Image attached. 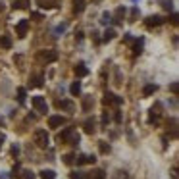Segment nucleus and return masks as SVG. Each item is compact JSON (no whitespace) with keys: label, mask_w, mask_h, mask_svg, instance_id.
Listing matches in <instances>:
<instances>
[{"label":"nucleus","mask_w":179,"mask_h":179,"mask_svg":"<svg viewBox=\"0 0 179 179\" xmlns=\"http://www.w3.org/2000/svg\"><path fill=\"white\" fill-rule=\"evenodd\" d=\"M37 60L39 62H42V64H52V62H56L58 60V52L56 50H41V52L37 54Z\"/></svg>","instance_id":"1"},{"label":"nucleus","mask_w":179,"mask_h":179,"mask_svg":"<svg viewBox=\"0 0 179 179\" xmlns=\"http://www.w3.org/2000/svg\"><path fill=\"white\" fill-rule=\"evenodd\" d=\"M35 142H37V146H41V148H46V146H48V142H50L48 133H46L45 129L35 131Z\"/></svg>","instance_id":"2"},{"label":"nucleus","mask_w":179,"mask_h":179,"mask_svg":"<svg viewBox=\"0 0 179 179\" xmlns=\"http://www.w3.org/2000/svg\"><path fill=\"white\" fill-rule=\"evenodd\" d=\"M31 104L35 106V110H37L39 114H46L48 112V104H46V100L42 96H33L31 98Z\"/></svg>","instance_id":"3"},{"label":"nucleus","mask_w":179,"mask_h":179,"mask_svg":"<svg viewBox=\"0 0 179 179\" xmlns=\"http://www.w3.org/2000/svg\"><path fill=\"white\" fill-rule=\"evenodd\" d=\"M27 31H29V19H21V21H18V25H16V33H18V37L23 39L25 35H27Z\"/></svg>","instance_id":"4"},{"label":"nucleus","mask_w":179,"mask_h":179,"mask_svg":"<svg viewBox=\"0 0 179 179\" xmlns=\"http://www.w3.org/2000/svg\"><path fill=\"white\" fill-rule=\"evenodd\" d=\"M66 123V118L64 116H50L48 118V127H52V129H58Z\"/></svg>","instance_id":"5"},{"label":"nucleus","mask_w":179,"mask_h":179,"mask_svg":"<svg viewBox=\"0 0 179 179\" xmlns=\"http://www.w3.org/2000/svg\"><path fill=\"white\" fill-rule=\"evenodd\" d=\"M164 21H166V19H164L162 16H150V18L145 19V25L146 27H158V25L164 23Z\"/></svg>","instance_id":"6"},{"label":"nucleus","mask_w":179,"mask_h":179,"mask_svg":"<svg viewBox=\"0 0 179 179\" xmlns=\"http://www.w3.org/2000/svg\"><path fill=\"white\" fill-rule=\"evenodd\" d=\"M73 71H75V75H77V77H85V75H89V68L85 66L83 62L77 64V66L73 68Z\"/></svg>","instance_id":"7"},{"label":"nucleus","mask_w":179,"mask_h":179,"mask_svg":"<svg viewBox=\"0 0 179 179\" xmlns=\"http://www.w3.org/2000/svg\"><path fill=\"white\" fill-rule=\"evenodd\" d=\"M83 127H85V133H89V135H92L96 131V127H95V119H85V123H83Z\"/></svg>","instance_id":"8"},{"label":"nucleus","mask_w":179,"mask_h":179,"mask_svg":"<svg viewBox=\"0 0 179 179\" xmlns=\"http://www.w3.org/2000/svg\"><path fill=\"white\" fill-rule=\"evenodd\" d=\"M156 91H158V85H154V83L145 85V89H142V96H150V95H154Z\"/></svg>","instance_id":"9"},{"label":"nucleus","mask_w":179,"mask_h":179,"mask_svg":"<svg viewBox=\"0 0 179 179\" xmlns=\"http://www.w3.org/2000/svg\"><path fill=\"white\" fill-rule=\"evenodd\" d=\"M102 104H104V106H110V104H116V95H114V92H104V98H102Z\"/></svg>","instance_id":"10"},{"label":"nucleus","mask_w":179,"mask_h":179,"mask_svg":"<svg viewBox=\"0 0 179 179\" xmlns=\"http://www.w3.org/2000/svg\"><path fill=\"white\" fill-rule=\"evenodd\" d=\"M42 81H45L42 75H33L29 79V87H42Z\"/></svg>","instance_id":"11"},{"label":"nucleus","mask_w":179,"mask_h":179,"mask_svg":"<svg viewBox=\"0 0 179 179\" xmlns=\"http://www.w3.org/2000/svg\"><path fill=\"white\" fill-rule=\"evenodd\" d=\"M69 92H71V96H79V92H81V83H79V81H73V83H71V87H69Z\"/></svg>","instance_id":"12"},{"label":"nucleus","mask_w":179,"mask_h":179,"mask_svg":"<svg viewBox=\"0 0 179 179\" xmlns=\"http://www.w3.org/2000/svg\"><path fill=\"white\" fill-rule=\"evenodd\" d=\"M71 131H73V129H71V127H66V129H64V131H62V133L58 135V141H60V142H68V139H69Z\"/></svg>","instance_id":"13"},{"label":"nucleus","mask_w":179,"mask_h":179,"mask_svg":"<svg viewBox=\"0 0 179 179\" xmlns=\"http://www.w3.org/2000/svg\"><path fill=\"white\" fill-rule=\"evenodd\" d=\"M114 16H116L114 23H121V19H123V16H125V8H123V6H119V8L116 10V14H114Z\"/></svg>","instance_id":"14"},{"label":"nucleus","mask_w":179,"mask_h":179,"mask_svg":"<svg viewBox=\"0 0 179 179\" xmlns=\"http://www.w3.org/2000/svg\"><path fill=\"white\" fill-rule=\"evenodd\" d=\"M83 10H85V0H73V12L81 14Z\"/></svg>","instance_id":"15"},{"label":"nucleus","mask_w":179,"mask_h":179,"mask_svg":"<svg viewBox=\"0 0 179 179\" xmlns=\"http://www.w3.org/2000/svg\"><path fill=\"white\" fill-rule=\"evenodd\" d=\"M0 46L2 48H12V39L8 37V35H2V37H0Z\"/></svg>","instance_id":"16"},{"label":"nucleus","mask_w":179,"mask_h":179,"mask_svg":"<svg viewBox=\"0 0 179 179\" xmlns=\"http://www.w3.org/2000/svg\"><path fill=\"white\" fill-rule=\"evenodd\" d=\"M27 4H29V0H16L12 4V8L14 10H23V8H27Z\"/></svg>","instance_id":"17"},{"label":"nucleus","mask_w":179,"mask_h":179,"mask_svg":"<svg viewBox=\"0 0 179 179\" xmlns=\"http://www.w3.org/2000/svg\"><path fill=\"white\" fill-rule=\"evenodd\" d=\"M39 6L42 10H50V8H54V0H39Z\"/></svg>","instance_id":"18"},{"label":"nucleus","mask_w":179,"mask_h":179,"mask_svg":"<svg viewBox=\"0 0 179 179\" xmlns=\"http://www.w3.org/2000/svg\"><path fill=\"white\" fill-rule=\"evenodd\" d=\"M56 106H58V108H64V110H71V108H73L71 100H58V102H56Z\"/></svg>","instance_id":"19"},{"label":"nucleus","mask_w":179,"mask_h":179,"mask_svg":"<svg viewBox=\"0 0 179 179\" xmlns=\"http://www.w3.org/2000/svg\"><path fill=\"white\" fill-rule=\"evenodd\" d=\"M41 179H56V171H52V169H42L41 171Z\"/></svg>","instance_id":"20"},{"label":"nucleus","mask_w":179,"mask_h":179,"mask_svg":"<svg viewBox=\"0 0 179 179\" xmlns=\"http://www.w3.org/2000/svg\"><path fill=\"white\" fill-rule=\"evenodd\" d=\"M141 52H142V39L135 41V45H133V54H135V56H139Z\"/></svg>","instance_id":"21"},{"label":"nucleus","mask_w":179,"mask_h":179,"mask_svg":"<svg viewBox=\"0 0 179 179\" xmlns=\"http://www.w3.org/2000/svg\"><path fill=\"white\" fill-rule=\"evenodd\" d=\"M92 104H95V102H92L91 96H85V98H83V110H85V112H89V110L92 108Z\"/></svg>","instance_id":"22"},{"label":"nucleus","mask_w":179,"mask_h":179,"mask_svg":"<svg viewBox=\"0 0 179 179\" xmlns=\"http://www.w3.org/2000/svg\"><path fill=\"white\" fill-rule=\"evenodd\" d=\"M79 141H81V137H79V133L71 131V135H69V139H68V142H71V145H79Z\"/></svg>","instance_id":"23"},{"label":"nucleus","mask_w":179,"mask_h":179,"mask_svg":"<svg viewBox=\"0 0 179 179\" xmlns=\"http://www.w3.org/2000/svg\"><path fill=\"white\" fill-rule=\"evenodd\" d=\"M25 96H27V91H25L23 87H19V89H18V100H19V104L25 102Z\"/></svg>","instance_id":"24"},{"label":"nucleus","mask_w":179,"mask_h":179,"mask_svg":"<svg viewBox=\"0 0 179 179\" xmlns=\"http://www.w3.org/2000/svg\"><path fill=\"white\" fill-rule=\"evenodd\" d=\"M114 37H116V31H114V29H106V31H104V37H102V41H106V42H108V41H112Z\"/></svg>","instance_id":"25"},{"label":"nucleus","mask_w":179,"mask_h":179,"mask_svg":"<svg viewBox=\"0 0 179 179\" xmlns=\"http://www.w3.org/2000/svg\"><path fill=\"white\" fill-rule=\"evenodd\" d=\"M110 21H112V14H110V12H104V14H102V19H100V23H102V25H108Z\"/></svg>","instance_id":"26"},{"label":"nucleus","mask_w":179,"mask_h":179,"mask_svg":"<svg viewBox=\"0 0 179 179\" xmlns=\"http://www.w3.org/2000/svg\"><path fill=\"white\" fill-rule=\"evenodd\" d=\"M71 179H89V173H83V171H73Z\"/></svg>","instance_id":"27"},{"label":"nucleus","mask_w":179,"mask_h":179,"mask_svg":"<svg viewBox=\"0 0 179 179\" xmlns=\"http://www.w3.org/2000/svg\"><path fill=\"white\" fill-rule=\"evenodd\" d=\"M100 152H102V154H108L110 152V145L106 141H100Z\"/></svg>","instance_id":"28"},{"label":"nucleus","mask_w":179,"mask_h":179,"mask_svg":"<svg viewBox=\"0 0 179 179\" xmlns=\"http://www.w3.org/2000/svg\"><path fill=\"white\" fill-rule=\"evenodd\" d=\"M75 162H77V166H83V164H87V154H79L75 158Z\"/></svg>","instance_id":"29"},{"label":"nucleus","mask_w":179,"mask_h":179,"mask_svg":"<svg viewBox=\"0 0 179 179\" xmlns=\"http://www.w3.org/2000/svg\"><path fill=\"white\" fill-rule=\"evenodd\" d=\"M162 8L164 10H173V4H171V0H162Z\"/></svg>","instance_id":"30"},{"label":"nucleus","mask_w":179,"mask_h":179,"mask_svg":"<svg viewBox=\"0 0 179 179\" xmlns=\"http://www.w3.org/2000/svg\"><path fill=\"white\" fill-rule=\"evenodd\" d=\"M21 179H35V173H33L31 169H25L23 175H21Z\"/></svg>","instance_id":"31"},{"label":"nucleus","mask_w":179,"mask_h":179,"mask_svg":"<svg viewBox=\"0 0 179 179\" xmlns=\"http://www.w3.org/2000/svg\"><path fill=\"white\" fill-rule=\"evenodd\" d=\"M73 158H75L73 154H66V156H64V164H68V166H69V164H73Z\"/></svg>","instance_id":"32"},{"label":"nucleus","mask_w":179,"mask_h":179,"mask_svg":"<svg viewBox=\"0 0 179 179\" xmlns=\"http://www.w3.org/2000/svg\"><path fill=\"white\" fill-rule=\"evenodd\" d=\"M66 29H68V23H60L58 27H56V33L60 35V33H64V31H66Z\"/></svg>","instance_id":"33"},{"label":"nucleus","mask_w":179,"mask_h":179,"mask_svg":"<svg viewBox=\"0 0 179 179\" xmlns=\"http://www.w3.org/2000/svg\"><path fill=\"white\" fill-rule=\"evenodd\" d=\"M169 91L173 92V95H179V85H177V83H171V85H169Z\"/></svg>","instance_id":"34"},{"label":"nucleus","mask_w":179,"mask_h":179,"mask_svg":"<svg viewBox=\"0 0 179 179\" xmlns=\"http://www.w3.org/2000/svg\"><path fill=\"white\" fill-rule=\"evenodd\" d=\"M137 16H139V8L135 6V8L131 10V19H129V21H135V19H137Z\"/></svg>","instance_id":"35"},{"label":"nucleus","mask_w":179,"mask_h":179,"mask_svg":"<svg viewBox=\"0 0 179 179\" xmlns=\"http://www.w3.org/2000/svg\"><path fill=\"white\" fill-rule=\"evenodd\" d=\"M92 177H95V179H104V171L102 169H96L95 173H92Z\"/></svg>","instance_id":"36"},{"label":"nucleus","mask_w":179,"mask_h":179,"mask_svg":"<svg viewBox=\"0 0 179 179\" xmlns=\"http://www.w3.org/2000/svg\"><path fill=\"white\" fill-rule=\"evenodd\" d=\"M31 19H35V21L42 19V14H41V12H31Z\"/></svg>","instance_id":"37"},{"label":"nucleus","mask_w":179,"mask_h":179,"mask_svg":"<svg viewBox=\"0 0 179 179\" xmlns=\"http://www.w3.org/2000/svg\"><path fill=\"white\" fill-rule=\"evenodd\" d=\"M98 35H100V33H96V31H92V41H95L96 45H100V42H102V39H100Z\"/></svg>","instance_id":"38"},{"label":"nucleus","mask_w":179,"mask_h":179,"mask_svg":"<svg viewBox=\"0 0 179 179\" xmlns=\"http://www.w3.org/2000/svg\"><path fill=\"white\" fill-rule=\"evenodd\" d=\"M108 121H110V116H108V112H104L102 114V125H108Z\"/></svg>","instance_id":"39"},{"label":"nucleus","mask_w":179,"mask_h":179,"mask_svg":"<svg viewBox=\"0 0 179 179\" xmlns=\"http://www.w3.org/2000/svg\"><path fill=\"white\" fill-rule=\"evenodd\" d=\"M75 41H77V42L83 41V31H77V33H75Z\"/></svg>","instance_id":"40"},{"label":"nucleus","mask_w":179,"mask_h":179,"mask_svg":"<svg viewBox=\"0 0 179 179\" xmlns=\"http://www.w3.org/2000/svg\"><path fill=\"white\" fill-rule=\"evenodd\" d=\"M12 154H14V156L19 154V145H14V146H12Z\"/></svg>","instance_id":"41"},{"label":"nucleus","mask_w":179,"mask_h":179,"mask_svg":"<svg viewBox=\"0 0 179 179\" xmlns=\"http://www.w3.org/2000/svg\"><path fill=\"white\" fill-rule=\"evenodd\" d=\"M96 162V156L92 154V156H87V164H95Z\"/></svg>","instance_id":"42"},{"label":"nucleus","mask_w":179,"mask_h":179,"mask_svg":"<svg viewBox=\"0 0 179 179\" xmlns=\"http://www.w3.org/2000/svg\"><path fill=\"white\" fill-rule=\"evenodd\" d=\"M123 41H125V42H133V37H131L129 33H125V35H123Z\"/></svg>","instance_id":"43"},{"label":"nucleus","mask_w":179,"mask_h":179,"mask_svg":"<svg viewBox=\"0 0 179 179\" xmlns=\"http://www.w3.org/2000/svg\"><path fill=\"white\" fill-rule=\"evenodd\" d=\"M169 21H171L173 25H177V14H171V19H169Z\"/></svg>","instance_id":"44"},{"label":"nucleus","mask_w":179,"mask_h":179,"mask_svg":"<svg viewBox=\"0 0 179 179\" xmlns=\"http://www.w3.org/2000/svg\"><path fill=\"white\" fill-rule=\"evenodd\" d=\"M4 141H6V135H4V133H0V146L4 145Z\"/></svg>","instance_id":"45"},{"label":"nucleus","mask_w":179,"mask_h":179,"mask_svg":"<svg viewBox=\"0 0 179 179\" xmlns=\"http://www.w3.org/2000/svg\"><path fill=\"white\" fill-rule=\"evenodd\" d=\"M114 119H116L118 123H119V121H121V114H119V112H116V116H114Z\"/></svg>","instance_id":"46"},{"label":"nucleus","mask_w":179,"mask_h":179,"mask_svg":"<svg viewBox=\"0 0 179 179\" xmlns=\"http://www.w3.org/2000/svg\"><path fill=\"white\" fill-rule=\"evenodd\" d=\"M0 12H4V4L2 2H0Z\"/></svg>","instance_id":"47"},{"label":"nucleus","mask_w":179,"mask_h":179,"mask_svg":"<svg viewBox=\"0 0 179 179\" xmlns=\"http://www.w3.org/2000/svg\"><path fill=\"white\" fill-rule=\"evenodd\" d=\"M0 125H4V118L2 116H0Z\"/></svg>","instance_id":"48"}]
</instances>
